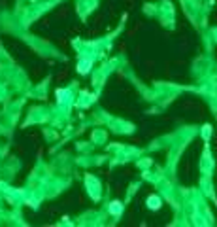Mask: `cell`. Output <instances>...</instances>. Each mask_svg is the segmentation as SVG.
Masks as SVG:
<instances>
[{"instance_id":"obj_1","label":"cell","mask_w":217,"mask_h":227,"mask_svg":"<svg viewBox=\"0 0 217 227\" xmlns=\"http://www.w3.org/2000/svg\"><path fill=\"white\" fill-rule=\"evenodd\" d=\"M147 203H149V208H153V210H157L159 206H161V201H159L157 197H149Z\"/></svg>"}]
</instances>
